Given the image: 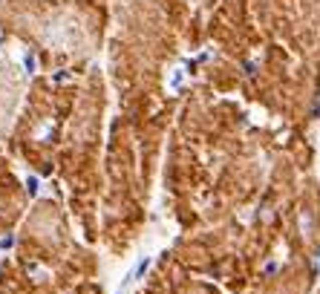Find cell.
Returning a JSON list of instances; mask_svg holds the SVG:
<instances>
[{"label":"cell","mask_w":320,"mask_h":294,"mask_svg":"<svg viewBox=\"0 0 320 294\" xmlns=\"http://www.w3.org/2000/svg\"><path fill=\"white\" fill-rule=\"evenodd\" d=\"M179 81H182V70H176V72H173V78H171V87H179Z\"/></svg>","instance_id":"3957f363"},{"label":"cell","mask_w":320,"mask_h":294,"mask_svg":"<svg viewBox=\"0 0 320 294\" xmlns=\"http://www.w3.org/2000/svg\"><path fill=\"white\" fill-rule=\"evenodd\" d=\"M26 188H29V193H32V196H35V193H38V179H26Z\"/></svg>","instance_id":"7a4b0ae2"},{"label":"cell","mask_w":320,"mask_h":294,"mask_svg":"<svg viewBox=\"0 0 320 294\" xmlns=\"http://www.w3.org/2000/svg\"><path fill=\"white\" fill-rule=\"evenodd\" d=\"M147 265H150V257H144V259H138V265L133 268V274H130V280H138L144 271H147Z\"/></svg>","instance_id":"6da1fadb"}]
</instances>
